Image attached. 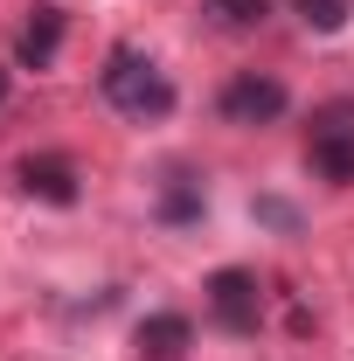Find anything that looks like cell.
Listing matches in <instances>:
<instances>
[{"instance_id": "52a82bcc", "label": "cell", "mask_w": 354, "mask_h": 361, "mask_svg": "<svg viewBox=\"0 0 354 361\" xmlns=\"http://www.w3.org/2000/svg\"><path fill=\"white\" fill-rule=\"evenodd\" d=\"M139 361H188V348H195V319L188 313H146L133 334Z\"/></svg>"}, {"instance_id": "ba28073f", "label": "cell", "mask_w": 354, "mask_h": 361, "mask_svg": "<svg viewBox=\"0 0 354 361\" xmlns=\"http://www.w3.org/2000/svg\"><path fill=\"white\" fill-rule=\"evenodd\" d=\"M209 216V188H202V174H167V188H160V223H202Z\"/></svg>"}, {"instance_id": "7a4b0ae2", "label": "cell", "mask_w": 354, "mask_h": 361, "mask_svg": "<svg viewBox=\"0 0 354 361\" xmlns=\"http://www.w3.org/2000/svg\"><path fill=\"white\" fill-rule=\"evenodd\" d=\"M306 167L326 188H354V97H326L306 126Z\"/></svg>"}, {"instance_id": "7c38bea8", "label": "cell", "mask_w": 354, "mask_h": 361, "mask_svg": "<svg viewBox=\"0 0 354 361\" xmlns=\"http://www.w3.org/2000/svg\"><path fill=\"white\" fill-rule=\"evenodd\" d=\"M0 104H7V70H0Z\"/></svg>"}, {"instance_id": "9c48e42d", "label": "cell", "mask_w": 354, "mask_h": 361, "mask_svg": "<svg viewBox=\"0 0 354 361\" xmlns=\"http://www.w3.org/2000/svg\"><path fill=\"white\" fill-rule=\"evenodd\" d=\"M202 14L229 28V35H243V28H264L271 21V0H202Z\"/></svg>"}, {"instance_id": "277c9868", "label": "cell", "mask_w": 354, "mask_h": 361, "mask_svg": "<svg viewBox=\"0 0 354 361\" xmlns=\"http://www.w3.org/2000/svg\"><path fill=\"white\" fill-rule=\"evenodd\" d=\"M202 299H209V319H216L222 334H236V341H250L264 326V285H257V271H243V264L209 271Z\"/></svg>"}, {"instance_id": "30bf717a", "label": "cell", "mask_w": 354, "mask_h": 361, "mask_svg": "<svg viewBox=\"0 0 354 361\" xmlns=\"http://www.w3.org/2000/svg\"><path fill=\"white\" fill-rule=\"evenodd\" d=\"M285 7L306 21L312 35H341V28L354 21V0H285Z\"/></svg>"}, {"instance_id": "5b68a950", "label": "cell", "mask_w": 354, "mask_h": 361, "mask_svg": "<svg viewBox=\"0 0 354 361\" xmlns=\"http://www.w3.org/2000/svg\"><path fill=\"white\" fill-rule=\"evenodd\" d=\"M14 188H21L28 202H42V209H77V202H84V174H77L70 153H28V160L14 167Z\"/></svg>"}, {"instance_id": "3957f363", "label": "cell", "mask_w": 354, "mask_h": 361, "mask_svg": "<svg viewBox=\"0 0 354 361\" xmlns=\"http://www.w3.org/2000/svg\"><path fill=\"white\" fill-rule=\"evenodd\" d=\"M216 111H222V126L257 133V126H278V118L292 111V90L278 84L271 70H236V77L216 90Z\"/></svg>"}, {"instance_id": "8992f818", "label": "cell", "mask_w": 354, "mask_h": 361, "mask_svg": "<svg viewBox=\"0 0 354 361\" xmlns=\"http://www.w3.org/2000/svg\"><path fill=\"white\" fill-rule=\"evenodd\" d=\"M63 28H70V14H63L56 0H35L28 21H21V35H14V63H21V70H56V56H63Z\"/></svg>"}, {"instance_id": "8fae6325", "label": "cell", "mask_w": 354, "mask_h": 361, "mask_svg": "<svg viewBox=\"0 0 354 361\" xmlns=\"http://www.w3.org/2000/svg\"><path fill=\"white\" fill-rule=\"evenodd\" d=\"M257 216L278 223V229H299V209H292V202H257Z\"/></svg>"}, {"instance_id": "6da1fadb", "label": "cell", "mask_w": 354, "mask_h": 361, "mask_svg": "<svg viewBox=\"0 0 354 361\" xmlns=\"http://www.w3.org/2000/svg\"><path fill=\"white\" fill-rule=\"evenodd\" d=\"M97 90H104V104L118 111V118H139V126H160V118H174L181 90L174 77L146 56V49L118 42L111 56H104V70H97Z\"/></svg>"}]
</instances>
